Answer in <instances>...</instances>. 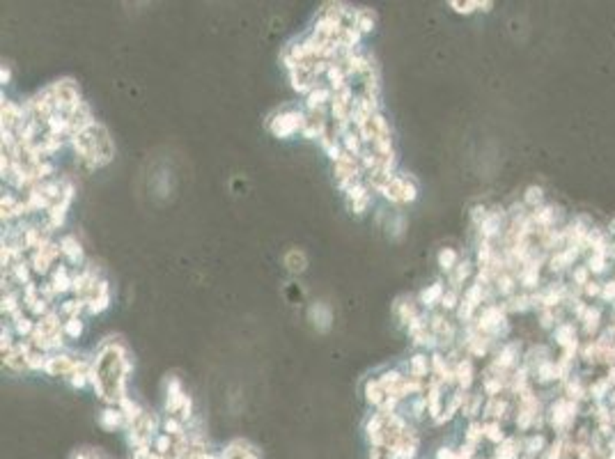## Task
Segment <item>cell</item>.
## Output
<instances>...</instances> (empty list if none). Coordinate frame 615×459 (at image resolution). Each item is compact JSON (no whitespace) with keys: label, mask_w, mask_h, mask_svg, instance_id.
<instances>
[{"label":"cell","mask_w":615,"mask_h":459,"mask_svg":"<svg viewBox=\"0 0 615 459\" xmlns=\"http://www.w3.org/2000/svg\"><path fill=\"white\" fill-rule=\"evenodd\" d=\"M450 7H453L457 14H473V12H489L494 3H480V0H475V3H457V0H453Z\"/></svg>","instance_id":"obj_27"},{"label":"cell","mask_w":615,"mask_h":459,"mask_svg":"<svg viewBox=\"0 0 615 459\" xmlns=\"http://www.w3.org/2000/svg\"><path fill=\"white\" fill-rule=\"evenodd\" d=\"M437 260H439L441 271H444V274L448 276V274H453V271L457 269V265H460V262H462V255L457 253L455 248H441Z\"/></svg>","instance_id":"obj_24"},{"label":"cell","mask_w":615,"mask_h":459,"mask_svg":"<svg viewBox=\"0 0 615 459\" xmlns=\"http://www.w3.org/2000/svg\"><path fill=\"white\" fill-rule=\"evenodd\" d=\"M7 81H10V69L5 67V69H3V83H7Z\"/></svg>","instance_id":"obj_40"},{"label":"cell","mask_w":615,"mask_h":459,"mask_svg":"<svg viewBox=\"0 0 615 459\" xmlns=\"http://www.w3.org/2000/svg\"><path fill=\"white\" fill-rule=\"evenodd\" d=\"M344 198H347V207L351 209V212L363 214V212H367V207H370V202H372L370 186H367L365 182H354L347 191H344Z\"/></svg>","instance_id":"obj_6"},{"label":"cell","mask_w":615,"mask_h":459,"mask_svg":"<svg viewBox=\"0 0 615 459\" xmlns=\"http://www.w3.org/2000/svg\"><path fill=\"white\" fill-rule=\"evenodd\" d=\"M76 363H78V358L69 356V353H51L44 372H49L51 377H69L71 370L76 367Z\"/></svg>","instance_id":"obj_8"},{"label":"cell","mask_w":615,"mask_h":459,"mask_svg":"<svg viewBox=\"0 0 615 459\" xmlns=\"http://www.w3.org/2000/svg\"><path fill=\"white\" fill-rule=\"evenodd\" d=\"M370 459H395V455L388 448H372Z\"/></svg>","instance_id":"obj_38"},{"label":"cell","mask_w":615,"mask_h":459,"mask_svg":"<svg viewBox=\"0 0 615 459\" xmlns=\"http://www.w3.org/2000/svg\"><path fill=\"white\" fill-rule=\"evenodd\" d=\"M386 397H388V393H386L384 388H381V383H379L377 377L365 381V400L370 402L374 409H379V406L386 402Z\"/></svg>","instance_id":"obj_22"},{"label":"cell","mask_w":615,"mask_h":459,"mask_svg":"<svg viewBox=\"0 0 615 459\" xmlns=\"http://www.w3.org/2000/svg\"><path fill=\"white\" fill-rule=\"evenodd\" d=\"M310 319L314 322V326H317L319 331H328L331 328V322H333L331 308L324 303H314L310 308Z\"/></svg>","instance_id":"obj_23"},{"label":"cell","mask_w":615,"mask_h":459,"mask_svg":"<svg viewBox=\"0 0 615 459\" xmlns=\"http://www.w3.org/2000/svg\"><path fill=\"white\" fill-rule=\"evenodd\" d=\"M549 448V441H546L544 432H530L523 436V455L530 459H539L544 455V450Z\"/></svg>","instance_id":"obj_17"},{"label":"cell","mask_w":615,"mask_h":459,"mask_svg":"<svg viewBox=\"0 0 615 459\" xmlns=\"http://www.w3.org/2000/svg\"><path fill=\"white\" fill-rule=\"evenodd\" d=\"M446 290H448V287L444 285V281L432 283L430 287H425V290L418 294V306L427 308V310H434V308H437V306H441V299H444Z\"/></svg>","instance_id":"obj_15"},{"label":"cell","mask_w":615,"mask_h":459,"mask_svg":"<svg viewBox=\"0 0 615 459\" xmlns=\"http://www.w3.org/2000/svg\"><path fill=\"white\" fill-rule=\"evenodd\" d=\"M482 427H485V441H489L494 448L500 446V443L507 439L500 420H482Z\"/></svg>","instance_id":"obj_21"},{"label":"cell","mask_w":615,"mask_h":459,"mask_svg":"<svg viewBox=\"0 0 615 459\" xmlns=\"http://www.w3.org/2000/svg\"><path fill=\"white\" fill-rule=\"evenodd\" d=\"M285 267H287L292 274H301V271H305V255L301 251H289L285 255Z\"/></svg>","instance_id":"obj_31"},{"label":"cell","mask_w":615,"mask_h":459,"mask_svg":"<svg viewBox=\"0 0 615 459\" xmlns=\"http://www.w3.org/2000/svg\"><path fill=\"white\" fill-rule=\"evenodd\" d=\"M161 432H166L168 436H172V439H182V436L189 434V430H186V425H184L179 418H175V416H166V418H163Z\"/></svg>","instance_id":"obj_25"},{"label":"cell","mask_w":615,"mask_h":459,"mask_svg":"<svg viewBox=\"0 0 615 459\" xmlns=\"http://www.w3.org/2000/svg\"><path fill=\"white\" fill-rule=\"evenodd\" d=\"M437 459H457V450L450 448V446H444L437 450Z\"/></svg>","instance_id":"obj_39"},{"label":"cell","mask_w":615,"mask_h":459,"mask_svg":"<svg viewBox=\"0 0 615 459\" xmlns=\"http://www.w3.org/2000/svg\"><path fill=\"white\" fill-rule=\"evenodd\" d=\"M602 303H615V278H606L602 281V297H599Z\"/></svg>","instance_id":"obj_37"},{"label":"cell","mask_w":615,"mask_h":459,"mask_svg":"<svg viewBox=\"0 0 615 459\" xmlns=\"http://www.w3.org/2000/svg\"><path fill=\"white\" fill-rule=\"evenodd\" d=\"M99 425L103 427V430L115 432V430H119V427H126V418H124V413L119 411V406H106L99 416Z\"/></svg>","instance_id":"obj_18"},{"label":"cell","mask_w":615,"mask_h":459,"mask_svg":"<svg viewBox=\"0 0 615 459\" xmlns=\"http://www.w3.org/2000/svg\"><path fill=\"white\" fill-rule=\"evenodd\" d=\"M269 131H271L276 138H289L298 131H303L305 126V112L296 110V108H283L276 115L269 117Z\"/></svg>","instance_id":"obj_1"},{"label":"cell","mask_w":615,"mask_h":459,"mask_svg":"<svg viewBox=\"0 0 615 459\" xmlns=\"http://www.w3.org/2000/svg\"><path fill=\"white\" fill-rule=\"evenodd\" d=\"M172 446H175V439L168 436L166 432H159V434H156V439L152 441V450L156 455H163V457L172 455Z\"/></svg>","instance_id":"obj_28"},{"label":"cell","mask_w":615,"mask_h":459,"mask_svg":"<svg viewBox=\"0 0 615 459\" xmlns=\"http://www.w3.org/2000/svg\"><path fill=\"white\" fill-rule=\"evenodd\" d=\"M569 278H572V285H576V290H581L588 281H592V274L586 267V262H579V265L569 271Z\"/></svg>","instance_id":"obj_29"},{"label":"cell","mask_w":615,"mask_h":459,"mask_svg":"<svg viewBox=\"0 0 615 459\" xmlns=\"http://www.w3.org/2000/svg\"><path fill=\"white\" fill-rule=\"evenodd\" d=\"M333 90L326 85H314L310 92L305 94V108L308 110H326V103L333 101Z\"/></svg>","instance_id":"obj_14"},{"label":"cell","mask_w":615,"mask_h":459,"mask_svg":"<svg viewBox=\"0 0 615 459\" xmlns=\"http://www.w3.org/2000/svg\"><path fill=\"white\" fill-rule=\"evenodd\" d=\"M395 315L397 317H400V322L404 326H409L411 322H414L418 315H420V308H418V303H414V301L411 299H397V303H395Z\"/></svg>","instance_id":"obj_20"},{"label":"cell","mask_w":615,"mask_h":459,"mask_svg":"<svg viewBox=\"0 0 615 459\" xmlns=\"http://www.w3.org/2000/svg\"><path fill=\"white\" fill-rule=\"evenodd\" d=\"M379 193L393 202H414L418 198L416 184L407 177H397V175L388 179V182L379 189Z\"/></svg>","instance_id":"obj_3"},{"label":"cell","mask_w":615,"mask_h":459,"mask_svg":"<svg viewBox=\"0 0 615 459\" xmlns=\"http://www.w3.org/2000/svg\"><path fill=\"white\" fill-rule=\"evenodd\" d=\"M62 331L67 337H71V340H78L81 335H83V322H81L78 317H71L62 322Z\"/></svg>","instance_id":"obj_36"},{"label":"cell","mask_w":615,"mask_h":459,"mask_svg":"<svg viewBox=\"0 0 615 459\" xmlns=\"http://www.w3.org/2000/svg\"><path fill=\"white\" fill-rule=\"evenodd\" d=\"M521 202L526 205L528 212H535V209L546 205V193H544V189L539 184H530V186H526V189H523Z\"/></svg>","instance_id":"obj_19"},{"label":"cell","mask_w":615,"mask_h":459,"mask_svg":"<svg viewBox=\"0 0 615 459\" xmlns=\"http://www.w3.org/2000/svg\"><path fill=\"white\" fill-rule=\"evenodd\" d=\"M613 278H615V276H613Z\"/></svg>","instance_id":"obj_41"},{"label":"cell","mask_w":615,"mask_h":459,"mask_svg":"<svg viewBox=\"0 0 615 459\" xmlns=\"http://www.w3.org/2000/svg\"><path fill=\"white\" fill-rule=\"evenodd\" d=\"M356 28L361 33H372L374 30V12L372 10H356Z\"/></svg>","instance_id":"obj_34"},{"label":"cell","mask_w":615,"mask_h":459,"mask_svg":"<svg viewBox=\"0 0 615 459\" xmlns=\"http://www.w3.org/2000/svg\"><path fill=\"white\" fill-rule=\"evenodd\" d=\"M49 90H51V94H53L56 110L62 112V115H69L74 108H78L81 103H83L81 101V92L76 87V83H71V81H58Z\"/></svg>","instance_id":"obj_2"},{"label":"cell","mask_w":615,"mask_h":459,"mask_svg":"<svg viewBox=\"0 0 615 459\" xmlns=\"http://www.w3.org/2000/svg\"><path fill=\"white\" fill-rule=\"evenodd\" d=\"M455 379H457V388L464 390V393H469L471 386H473V379H475V367H473V358L471 356H464L460 363L455 365Z\"/></svg>","instance_id":"obj_13"},{"label":"cell","mask_w":615,"mask_h":459,"mask_svg":"<svg viewBox=\"0 0 615 459\" xmlns=\"http://www.w3.org/2000/svg\"><path fill=\"white\" fill-rule=\"evenodd\" d=\"M469 281H475V262L462 260L453 274H448V287L464 292V285H466Z\"/></svg>","instance_id":"obj_9"},{"label":"cell","mask_w":615,"mask_h":459,"mask_svg":"<svg viewBox=\"0 0 615 459\" xmlns=\"http://www.w3.org/2000/svg\"><path fill=\"white\" fill-rule=\"evenodd\" d=\"M60 251H62V258L67 260L69 267H76L83 262V248H81L78 239L71 235H65L60 239Z\"/></svg>","instance_id":"obj_16"},{"label":"cell","mask_w":615,"mask_h":459,"mask_svg":"<svg viewBox=\"0 0 615 459\" xmlns=\"http://www.w3.org/2000/svg\"><path fill=\"white\" fill-rule=\"evenodd\" d=\"M81 310H85V301H81V299H69V301H65V303L60 306V312H62L67 319L78 317Z\"/></svg>","instance_id":"obj_35"},{"label":"cell","mask_w":615,"mask_h":459,"mask_svg":"<svg viewBox=\"0 0 615 459\" xmlns=\"http://www.w3.org/2000/svg\"><path fill=\"white\" fill-rule=\"evenodd\" d=\"M219 459H260V450L255 446H251L248 441L235 439V441H230L228 446L223 448V453L219 455Z\"/></svg>","instance_id":"obj_10"},{"label":"cell","mask_w":615,"mask_h":459,"mask_svg":"<svg viewBox=\"0 0 615 459\" xmlns=\"http://www.w3.org/2000/svg\"><path fill=\"white\" fill-rule=\"evenodd\" d=\"M186 400H189V395L184 393L182 388V381H179L177 377H170L168 379V395H166V413L168 416H179V411H182V406L186 404Z\"/></svg>","instance_id":"obj_7"},{"label":"cell","mask_w":615,"mask_h":459,"mask_svg":"<svg viewBox=\"0 0 615 459\" xmlns=\"http://www.w3.org/2000/svg\"><path fill=\"white\" fill-rule=\"evenodd\" d=\"M485 439V427H482V420H471L466 432H464V443H469V446H475L480 448V443H482Z\"/></svg>","instance_id":"obj_26"},{"label":"cell","mask_w":615,"mask_h":459,"mask_svg":"<svg viewBox=\"0 0 615 459\" xmlns=\"http://www.w3.org/2000/svg\"><path fill=\"white\" fill-rule=\"evenodd\" d=\"M460 303H462V292H457V290H446V294H444V299H441V310L444 312H457V308H460Z\"/></svg>","instance_id":"obj_30"},{"label":"cell","mask_w":615,"mask_h":459,"mask_svg":"<svg viewBox=\"0 0 615 459\" xmlns=\"http://www.w3.org/2000/svg\"><path fill=\"white\" fill-rule=\"evenodd\" d=\"M579 324V333H581V340H595V337L602 333L606 322H604V308L599 303H590L586 315L576 322Z\"/></svg>","instance_id":"obj_4"},{"label":"cell","mask_w":615,"mask_h":459,"mask_svg":"<svg viewBox=\"0 0 615 459\" xmlns=\"http://www.w3.org/2000/svg\"><path fill=\"white\" fill-rule=\"evenodd\" d=\"M21 301H24V299L19 297V292L7 290L5 294H3V312H5V315L19 312V310H21V306H24V303H21Z\"/></svg>","instance_id":"obj_32"},{"label":"cell","mask_w":615,"mask_h":459,"mask_svg":"<svg viewBox=\"0 0 615 459\" xmlns=\"http://www.w3.org/2000/svg\"><path fill=\"white\" fill-rule=\"evenodd\" d=\"M579 294L586 301H599V297H602V281H599V278H592V281H588L579 290Z\"/></svg>","instance_id":"obj_33"},{"label":"cell","mask_w":615,"mask_h":459,"mask_svg":"<svg viewBox=\"0 0 615 459\" xmlns=\"http://www.w3.org/2000/svg\"><path fill=\"white\" fill-rule=\"evenodd\" d=\"M110 303V290H108V283L106 281H99V285L92 290V294H90L85 299V310L90 315H99L108 308Z\"/></svg>","instance_id":"obj_11"},{"label":"cell","mask_w":615,"mask_h":459,"mask_svg":"<svg viewBox=\"0 0 615 459\" xmlns=\"http://www.w3.org/2000/svg\"><path fill=\"white\" fill-rule=\"evenodd\" d=\"M60 255H62V251H60V244L51 242L49 246H44V248H40V251L33 253V258H30V267H33L35 274H49L51 267H56Z\"/></svg>","instance_id":"obj_5"},{"label":"cell","mask_w":615,"mask_h":459,"mask_svg":"<svg viewBox=\"0 0 615 459\" xmlns=\"http://www.w3.org/2000/svg\"><path fill=\"white\" fill-rule=\"evenodd\" d=\"M523 457V436H507L500 446L494 448L491 459H521Z\"/></svg>","instance_id":"obj_12"}]
</instances>
